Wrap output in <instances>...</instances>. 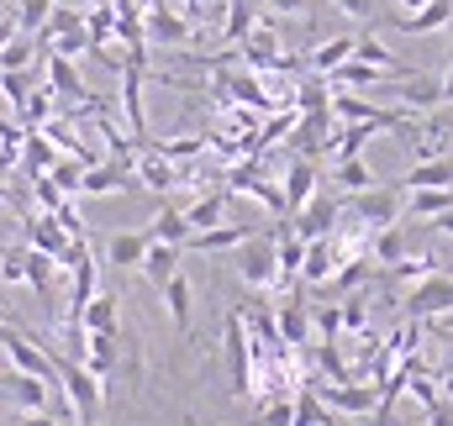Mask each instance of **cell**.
Masks as SVG:
<instances>
[{"label": "cell", "instance_id": "f546056e", "mask_svg": "<svg viewBox=\"0 0 453 426\" xmlns=\"http://www.w3.org/2000/svg\"><path fill=\"white\" fill-rule=\"evenodd\" d=\"M253 27H258V5H253V0H226V16H222L226 48H237V42H242Z\"/></svg>", "mask_w": 453, "mask_h": 426}, {"label": "cell", "instance_id": "603a6c76", "mask_svg": "<svg viewBox=\"0 0 453 426\" xmlns=\"http://www.w3.org/2000/svg\"><path fill=\"white\" fill-rule=\"evenodd\" d=\"M58 158H64V153H58L37 126H27V137H21V174H27V179H37V174H48Z\"/></svg>", "mask_w": 453, "mask_h": 426}, {"label": "cell", "instance_id": "6f0895ef", "mask_svg": "<svg viewBox=\"0 0 453 426\" xmlns=\"http://www.w3.org/2000/svg\"><path fill=\"white\" fill-rule=\"evenodd\" d=\"M0 201H11V174H0Z\"/></svg>", "mask_w": 453, "mask_h": 426}, {"label": "cell", "instance_id": "7c38bea8", "mask_svg": "<svg viewBox=\"0 0 453 426\" xmlns=\"http://www.w3.org/2000/svg\"><path fill=\"white\" fill-rule=\"evenodd\" d=\"M253 237V221H222V226H206V232H190V253H237L242 242Z\"/></svg>", "mask_w": 453, "mask_h": 426}, {"label": "cell", "instance_id": "bcb514c9", "mask_svg": "<svg viewBox=\"0 0 453 426\" xmlns=\"http://www.w3.org/2000/svg\"><path fill=\"white\" fill-rule=\"evenodd\" d=\"M342 331H369V295H348L342 300Z\"/></svg>", "mask_w": 453, "mask_h": 426}, {"label": "cell", "instance_id": "44dd1931", "mask_svg": "<svg viewBox=\"0 0 453 426\" xmlns=\"http://www.w3.org/2000/svg\"><path fill=\"white\" fill-rule=\"evenodd\" d=\"M401 190H453V153H443V158H417L401 174Z\"/></svg>", "mask_w": 453, "mask_h": 426}, {"label": "cell", "instance_id": "e7e4bbea", "mask_svg": "<svg viewBox=\"0 0 453 426\" xmlns=\"http://www.w3.org/2000/svg\"><path fill=\"white\" fill-rule=\"evenodd\" d=\"M0 426H5V416H0Z\"/></svg>", "mask_w": 453, "mask_h": 426}, {"label": "cell", "instance_id": "d6a6232c", "mask_svg": "<svg viewBox=\"0 0 453 426\" xmlns=\"http://www.w3.org/2000/svg\"><path fill=\"white\" fill-rule=\"evenodd\" d=\"M16 116H21V126H42V121H53V116H58V95H53V85H48V80L32 85V95L21 101Z\"/></svg>", "mask_w": 453, "mask_h": 426}, {"label": "cell", "instance_id": "6da1fadb", "mask_svg": "<svg viewBox=\"0 0 453 426\" xmlns=\"http://www.w3.org/2000/svg\"><path fill=\"white\" fill-rule=\"evenodd\" d=\"M48 358H53V379H58V390H64L69 411L80 416V426H90L96 416H101V406H106L101 379H96L80 358H69V353H53V347H48Z\"/></svg>", "mask_w": 453, "mask_h": 426}, {"label": "cell", "instance_id": "52a82bcc", "mask_svg": "<svg viewBox=\"0 0 453 426\" xmlns=\"http://www.w3.org/2000/svg\"><path fill=\"white\" fill-rule=\"evenodd\" d=\"M380 90H385V95H390L401 110H411V116L443 106V80H433V74H422V69H417L411 80H385Z\"/></svg>", "mask_w": 453, "mask_h": 426}, {"label": "cell", "instance_id": "4fadbf2b", "mask_svg": "<svg viewBox=\"0 0 453 426\" xmlns=\"http://www.w3.org/2000/svg\"><path fill=\"white\" fill-rule=\"evenodd\" d=\"M0 400H11V406H21V411H48V379L5 369V374H0Z\"/></svg>", "mask_w": 453, "mask_h": 426}, {"label": "cell", "instance_id": "74e56055", "mask_svg": "<svg viewBox=\"0 0 453 426\" xmlns=\"http://www.w3.org/2000/svg\"><path fill=\"white\" fill-rule=\"evenodd\" d=\"M53 5H58V0H16V11H11V16H16V32L37 37V32H42V21L53 16Z\"/></svg>", "mask_w": 453, "mask_h": 426}, {"label": "cell", "instance_id": "f6af8a7d", "mask_svg": "<svg viewBox=\"0 0 453 426\" xmlns=\"http://www.w3.org/2000/svg\"><path fill=\"white\" fill-rule=\"evenodd\" d=\"M32 85H37V74H32V69H21V74H0V95H5L16 110H21L27 95H32Z\"/></svg>", "mask_w": 453, "mask_h": 426}, {"label": "cell", "instance_id": "680465c9", "mask_svg": "<svg viewBox=\"0 0 453 426\" xmlns=\"http://www.w3.org/2000/svg\"><path fill=\"white\" fill-rule=\"evenodd\" d=\"M422 5H427V0H401V11H422Z\"/></svg>", "mask_w": 453, "mask_h": 426}, {"label": "cell", "instance_id": "9f6ffc18", "mask_svg": "<svg viewBox=\"0 0 453 426\" xmlns=\"http://www.w3.org/2000/svg\"><path fill=\"white\" fill-rule=\"evenodd\" d=\"M443 347H449V358H443V374H453V331L443 337Z\"/></svg>", "mask_w": 453, "mask_h": 426}, {"label": "cell", "instance_id": "cb8c5ba5", "mask_svg": "<svg viewBox=\"0 0 453 426\" xmlns=\"http://www.w3.org/2000/svg\"><path fill=\"white\" fill-rule=\"evenodd\" d=\"M353 42H358L353 32H338V37H327V42H317V48L306 53V69L327 80V74H333L338 64H348V58H353Z\"/></svg>", "mask_w": 453, "mask_h": 426}, {"label": "cell", "instance_id": "816d5d0a", "mask_svg": "<svg viewBox=\"0 0 453 426\" xmlns=\"http://www.w3.org/2000/svg\"><path fill=\"white\" fill-rule=\"evenodd\" d=\"M427 226H433L438 237H453V206H449V211H438L433 221H427Z\"/></svg>", "mask_w": 453, "mask_h": 426}, {"label": "cell", "instance_id": "681fc988", "mask_svg": "<svg viewBox=\"0 0 453 426\" xmlns=\"http://www.w3.org/2000/svg\"><path fill=\"white\" fill-rule=\"evenodd\" d=\"M58 226H64V232H69V237H74V242H85V237H90V226H85V216L74 211V206H69V201H64V206H58Z\"/></svg>", "mask_w": 453, "mask_h": 426}, {"label": "cell", "instance_id": "2e32d148", "mask_svg": "<svg viewBox=\"0 0 453 426\" xmlns=\"http://www.w3.org/2000/svg\"><path fill=\"white\" fill-rule=\"evenodd\" d=\"M137 179V169H127V164H96V169H85V179H80V201H101V195H116V190H127Z\"/></svg>", "mask_w": 453, "mask_h": 426}, {"label": "cell", "instance_id": "f35d334b", "mask_svg": "<svg viewBox=\"0 0 453 426\" xmlns=\"http://www.w3.org/2000/svg\"><path fill=\"white\" fill-rule=\"evenodd\" d=\"M317 374H322V384H348L353 379L338 353V342H317Z\"/></svg>", "mask_w": 453, "mask_h": 426}, {"label": "cell", "instance_id": "60d3db41", "mask_svg": "<svg viewBox=\"0 0 453 426\" xmlns=\"http://www.w3.org/2000/svg\"><path fill=\"white\" fill-rule=\"evenodd\" d=\"M48 174H53V185H58L69 201H80V179H85V164H80V158H58Z\"/></svg>", "mask_w": 453, "mask_h": 426}, {"label": "cell", "instance_id": "277c9868", "mask_svg": "<svg viewBox=\"0 0 453 426\" xmlns=\"http://www.w3.org/2000/svg\"><path fill=\"white\" fill-rule=\"evenodd\" d=\"M237 279L248 290H280V258H274V237H248L237 247Z\"/></svg>", "mask_w": 453, "mask_h": 426}, {"label": "cell", "instance_id": "b9f144b4", "mask_svg": "<svg viewBox=\"0 0 453 426\" xmlns=\"http://www.w3.org/2000/svg\"><path fill=\"white\" fill-rule=\"evenodd\" d=\"M253 426H296V400H290V395H274V400L253 416Z\"/></svg>", "mask_w": 453, "mask_h": 426}, {"label": "cell", "instance_id": "d6986e66", "mask_svg": "<svg viewBox=\"0 0 453 426\" xmlns=\"http://www.w3.org/2000/svg\"><path fill=\"white\" fill-rule=\"evenodd\" d=\"M317 179H322V169H317V158H290V169H285V206H290V216L301 211L311 195H317Z\"/></svg>", "mask_w": 453, "mask_h": 426}, {"label": "cell", "instance_id": "7bdbcfd3", "mask_svg": "<svg viewBox=\"0 0 453 426\" xmlns=\"http://www.w3.org/2000/svg\"><path fill=\"white\" fill-rule=\"evenodd\" d=\"M311 331H317L322 342H338V331H342V306H311Z\"/></svg>", "mask_w": 453, "mask_h": 426}, {"label": "cell", "instance_id": "d590c367", "mask_svg": "<svg viewBox=\"0 0 453 426\" xmlns=\"http://www.w3.org/2000/svg\"><path fill=\"white\" fill-rule=\"evenodd\" d=\"M169 164H190V158H201V153H211V137H201V132H190V137H164V142H153Z\"/></svg>", "mask_w": 453, "mask_h": 426}, {"label": "cell", "instance_id": "30bf717a", "mask_svg": "<svg viewBox=\"0 0 453 426\" xmlns=\"http://www.w3.org/2000/svg\"><path fill=\"white\" fill-rule=\"evenodd\" d=\"M27 247H37V253H48L58 269H64V258H69V247H74V237L58 226V216H27Z\"/></svg>", "mask_w": 453, "mask_h": 426}, {"label": "cell", "instance_id": "8992f818", "mask_svg": "<svg viewBox=\"0 0 453 426\" xmlns=\"http://www.w3.org/2000/svg\"><path fill=\"white\" fill-rule=\"evenodd\" d=\"M401 311L411 321H433V316H449L453 311V279L438 269V274H427L422 285H411L406 290V300H401Z\"/></svg>", "mask_w": 453, "mask_h": 426}, {"label": "cell", "instance_id": "484cf974", "mask_svg": "<svg viewBox=\"0 0 453 426\" xmlns=\"http://www.w3.org/2000/svg\"><path fill=\"white\" fill-rule=\"evenodd\" d=\"M185 221H190V232H206V226H222L226 216V190H206V195H196L190 206H180Z\"/></svg>", "mask_w": 453, "mask_h": 426}, {"label": "cell", "instance_id": "9a60e30c", "mask_svg": "<svg viewBox=\"0 0 453 426\" xmlns=\"http://www.w3.org/2000/svg\"><path fill=\"white\" fill-rule=\"evenodd\" d=\"M164 311L174 321L180 342H190V326H196V290H190L185 274H169V285H164Z\"/></svg>", "mask_w": 453, "mask_h": 426}, {"label": "cell", "instance_id": "ac0fdd59", "mask_svg": "<svg viewBox=\"0 0 453 426\" xmlns=\"http://www.w3.org/2000/svg\"><path fill=\"white\" fill-rule=\"evenodd\" d=\"M148 247H153L148 232H111V237H101V253H106V263H116V269H142Z\"/></svg>", "mask_w": 453, "mask_h": 426}, {"label": "cell", "instance_id": "ba28073f", "mask_svg": "<svg viewBox=\"0 0 453 426\" xmlns=\"http://www.w3.org/2000/svg\"><path fill=\"white\" fill-rule=\"evenodd\" d=\"M342 221V195L333 201V195H311L301 211L290 216V232L296 237H306V242H317V237H333Z\"/></svg>", "mask_w": 453, "mask_h": 426}, {"label": "cell", "instance_id": "94428289", "mask_svg": "<svg viewBox=\"0 0 453 426\" xmlns=\"http://www.w3.org/2000/svg\"><path fill=\"white\" fill-rule=\"evenodd\" d=\"M0 321H5V306H0Z\"/></svg>", "mask_w": 453, "mask_h": 426}, {"label": "cell", "instance_id": "e0dca14e", "mask_svg": "<svg viewBox=\"0 0 453 426\" xmlns=\"http://www.w3.org/2000/svg\"><path fill=\"white\" fill-rule=\"evenodd\" d=\"M137 179H142L153 195H169V190L180 185V169H174L153 142H142V148H137Z\"/></svg>", "mask_w": 453, "mask_h": 426}, {"label": "cell", "instance_id": "be15d7a7", "mask_svg": "<svg viewBox=\"0 0 453 426\" xmlns=\"http://www.w3.org/2000/svg\"><path fill=\"white\" fill-rule=\"evenodd\" d=\"M5 426H21V422H5Z\"/></svg>", "mask_w": 453, "mask_h": 426}, {"label": "cell", "instance_id": "f5cc1de1", "mask_svg": "<svg viewBox=\"0 0 453 426\" xmlns=\"http://www.w3.org/2000/svg\"><path fill=\"white\" fill-rule=\"evenodd\" d=\"M443 106H453V27H449V80H443Z\"/></svg>", "mask_w": 453, "mask_h": 426}, {"label": "cell", "instance_id": "91938a15", "mask_svg": "<svg viewBox=\"0 0 453 426\" xmlns=\"http://www.w3.org/2000/svg\"><path fill=\"white\" fill-rule=\"evenodd\" d=\"M5 337H11V326H5V321H0V347H5Z\"/></svg>", "mask_w": 453, "mask_h": 426}, {"label": "cell", "instance_id": "3957f363", "mask_svg": "<svg viewBox=\"0 0 453 426\" xmlns=\"http://www.w3.org/2000/svg\"><path fill=\"white\" fill-rule=\"evenodd\" d=\"M142 32H148V48H190L196 42V21L185 16V5H169V0H153L148 11H142Z\"/></svg>", "mask_w": 453, "mask_h": 426}, {"label": "cell", "instance_id": "e575fe53", "mask_svg": "<svg viewBox=\"0 0 453 426\" xmlns=\"http://www.w3.org/2000/svg\"><path fill=\"white\" fill-rule=\"evenodd\" d=\"M449 206H453V190H406V216L411 221H433Z\"/></svg>", "mask_w": 453, "mask_h": 426}, {"label": "cell", "instance_id": "f1b7e54d", "mask_svg": "<svg viewBox=\"0 0 453 426\" xmlns=\"http://www.w3.org/2000/svg\"><path fill=\"white\" fill-rule=\"evenodd\" d=\"M333 185H338V195H364V190H374L380 179H374V169H369L364 158H342V164H333Z\"/></svg>", "mask_w": 453, "mask_h": 426}, {"label": "cell", "instance_id": "7dc6e473", "mask_svg": "<svg viewBox=\"0 0 453 426\" xmlns=\"http://www.w3.org/2000/svg\"><path fill=\"white\" fill-rule=\"evenodd\" d=\"M0 285H27V247L0 253Z\"/></svg>", "mask_w": 453, "mask_h": 426}, {"label": "cell", "instance_id": "7402d4cb", "mask_svg": "<svg viewBox=\"0 0 453 426\" xmlns=\"http://www.w3.org/2000/svg\"><path fill=\"white\" fill-rule=\"evenodd\" d=\"M69 358H80V363L106 384V374L116 369V337H106V331H85V337H80V347H74Z\"/></svg>", "mask_w": 453, "mask_h": 426}, {"label": "cell", "instance_id": "11a10c76", "mask_svg": "<svg viewBox=\"0 0 453 426\" xmlns=\"http://www.w3.org/2000/svg\"><path fill=\"white\" fill-rule=\"evenodd\" d=\"M11 37H16V16H5V21H0V48H5Z\"/></svg>", "mask_w": 453, "mask_h": 426}, {"label": "cell", "instance_id": "4dcf8cb0", "mask_svg": "<svg viewBox=\"0 0 453 426\" xmlns=\"http://www.w3.org/2000/svg\"><path fill=\"white\" fill-rule=\"evenodd\" d=\"M406 253H411V242H406V232H401V226H385V232H374V237H369V258H374L380 269L401 263Z\"/></svg>", "mask_w": 453, "mask_h": 426}, {"label": "cell", "instance_id": "6125c7cd", "mask_svg": "<svg viewBox=\"0 0 453 426\" xmlns=\"http://www.w3.org/2000/svg\"><path fill=\"white\" fill-rule=\"evenodd\" d=\"M443 274H449V279H453V269H443Z\"/></svg>", "mask_w": 453, "mask_h": 426}, {"label": "cell", "instance_id": "03108f58", "mask_svg": "<svg viewBox=\"0 0 453 426\" xmlns=\"http://www.w3.org/2000/svg\"><path fill=\"white\" fill-rule=\"evenodd\" d=\"M90 426H96V422H90Z\"/></svg>", "mask_w": 453, "mask_h": 426}, {"label": "cell", "instance_id": "ee69618b", "mask_svg": "<svg viewBox=\"0 0 453 426\" xmlns=\"http://www.w3.org/2000/svg\"><path fill=\"white\" fill-rule=\"evenodd\" d=\"M32 201H37V211H58V206H64V201H69V195H64V190H58V185H53V174H37V179H32Z\"/></svg>", "mask_w": 453, "mask_h": 426}, {"label": "cell", "instance_id": "4316f807", "mask_svg": "<svg viewBox=\"0 0 453 426\" xmlns=\"http://www.w3.org/2000/svg\"><path fill=\"white\" fill-rule=\"evenodd\" d=\"M148 237H153V242H169V247H185V242H190V221H185L180 206H164V211L148 221Z\"/></svg>", "mask_w": 453, "mask_h": 426}, {"label": "cell", "instance_id": "83f0119b", "mask_svg": "<svg viewBox=\"0 0 453 426\" xmlns=\"http://www.w3.org/2000/svg\"><path fill=\"white\" fill-rule=\"evenodd\" d=\"M180 253H185V247H169V242H153V247H148V258H142V279L164 290V285H169V274H180Z\"/></svg>", "mask_w": 453, "mask_h": 426}, {"label": "cell", "instance_id": "8d00e7d4", "mask_svg": "<svg viewBox=\"0 0 453 426\" xmlns=\"http://www.w3.org/2000/svg\"><path fill=\"white\" fill-rule=\"evenodd\" d=\"M53 279H58V263L48 258V253H37V247H27V285L48 300L53 295Z\"/></svg>", "mask_w": 453, "mask_h": 426}, {"label": "cell", "instance_id": "ffe728a7", "mask_svg": "<svg viewBox=\"0 0 453 426\" xmlns=\"http://www.w3.org/2000/svg\"><path fill=\"white\" fill-rule=\"evenodd\" d=\"M338 242L333 237H317V242H306V263H301V285H311V290H322L333 274H338Z\"/></svg>", "mask_w": 453, "mask_h": 426}, {"label": "cell", "instance_id": "c3c4849f", "mask_svg": "<svg viewBox=\"0 0 453 426\" xmlns=\"http://www.w3.org/2000/svg\"><path fill=\"white\" fill-rule=\"evenodd\" d=\"M333 5H338L342 16L364 21V27H369V21H380V0H333Z\"/></svg>", "mask_w": 453, "mask_h": 426}, {"label": "cell", "instance_id": "5bb4252c", "mask_svg": "<svg viewBox=\"0 0 453 426\" xmlns=\"http://www.w3.org/2000/svg\"><path fill=\"white\" fill-rule=\"evenodd\" d=\"M274 326H280V342L301 353V347L311 342V306H306L301 295H290V300H280V306H274Z\"/></svg>", "mask_w": 453, "mask_h": 426}, {"label": "cell", "instance_id": "8fae6325", "mask_svg": "<svg viewBox=\"0 0 453 426\" xmlns=\"http://www.w3.org/2000/svg\"><path fill=\"white\" fill-rule=\"evenodd\" d=\"M390 27L406 37H433V32L453 27V0H427L422 11H401V16H390Z\"/></svg>", "mask_w": 453, "mask_h": 426}, {"label": "cell", "instance_id": "f907efd6", "mask_svg": "<svg viewBox=\"0 0 453 426\" xmlns=\"http://www.w3.org/2000/svg\"><path fill=\"white\" fill-rule=\"evenodd\" d=\"M264 5H269L274 16H301V11H311L317 0H264Z\"/></svg>", "mask_w": 453, "mask_h": 426}, {"label": "cell", "instance_id": "9c48e42d", "mask_svg": "<svg viewBox=\"0 0 453 426\" xmlns=\"http://www.w3.org/2000/svg\"><path fill=\"white\" fill-rule=\"evenodd\" d=\"M317 390V400L333 411V416H369L374 406H380V390L374 384H311Z\"/></svg>", "mask_w": 453, "mask_h": 426}, {"label": "cell", "instance_id": "7a4b0ae2", "mask_svg": "<svg viewBox=\"0 0 453 426\" xmlns=\"http://www.w3.org/2000/svg\"><path fill=\"white\" fill-rule=\"evenodd\" d=\"M342 216L358 226V232H385V226H395L401 216H406V190L401 185H374V190H364V195H342Z\"/></svg>", "mask_w": 453, "mask_h": 426}, {"label": "cell", "instance_id": "1f68e13d", "mask_svg": "<svg viewBox=\"0 0 453 426\" xmlns=\"http://www.w3.org/2000/svg\"><path fill=\"white\" fill-rule=\"evenodd\" d=\"M438 269H443V263H438L433 253H406L401 263H390V269H385V279H390V285H422V279H427V274H438Z\"/></svg>", "mask_w": 453, "mask_h": 426}, {"label": "cell", "instance_id": "5b68a950", "mask_svg": "<svg viewBox=\"0 0 453 426\" xmlns=\"http://www.w3.org/2000/svg\"><path fill=\"white\" fill-rule=\"evenodd\" d=\"M222 347H226V374H232V395H253V342H248V326H242V311H237V306L226 311Z\"/></svg>", "mask_w": 453, "mask_h": 426}, {"label": "cell", "instance_id": "836d02e7", "mask_svg": "<svg viewBox=\"0 0 453 426\" xmlns=\"http://www.w3.org/2000/svg\"><path fill=\"white\" fill-rule=\"evenodd\" d=\"M32 58H42V53H37V37L16 32V37L0 48V74H21V69H32Z\"/></svg>", "mask_w": 453, "mask_h": 426}, {"label": "cell", "instance_id": "db71d44e", "mask_svg": "<svg viewBox=\"0 0 453 426\" xmlns=\"http://www.w3.org/2000/svg\"><path fill=\"white\" fill-rule=\"evenodd\" d=\"M21 426H58V422H53V416H42V411H27V416H21Z\"/></svg>", "mask_w": 453, "mask_h": 426}, {"label": "cell", "instance_id": "d4e9b609", "mask_svg": "<svg viewBox=\"0 0 453 426\" xmlns=\"http://www.w3.org/2000/svg\"><path fill=\"white\" fill-rule=\"evenodd\" d=\"M80 326H85V331H106V337H116V331H121V300H116L111 290H101V295L85 306Z\"/></svg>", "mask_w": 453, "mask_h": 426}, {"label": "cell", "instance_id": "ab89813d", "mask_svg": "<svg viewBox=\"0 0 453 426\" xmlns=\"http://www.w3.org/2000/svg\"><path fill=\"white\" fill-rule=\"evenodd\" d=\"M327 422H333V411H327V406L317 400V390L306 384V390L296 395V426H327Z\"/></svg>", "mask_w": 453, "mask_h": 426}]
</instances>
